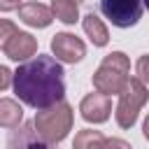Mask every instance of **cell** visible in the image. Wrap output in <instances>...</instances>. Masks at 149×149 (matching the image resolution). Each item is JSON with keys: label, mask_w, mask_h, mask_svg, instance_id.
<instances>
[{"label": "cell", "mask_w": 149, "mask_h": 149, "mask_svg": "<svg viewBox=\"0 0 149 149\" xmlns=\"http://www.w3.org/2000/svg\"><path fill=\"white\" fill-rule=\"evenodd\" d=\"M61 63L49 56H35L21 63L12 77V86L19 100L35 109H49L65 95V77Z\"/></svg>", "instance_id": "6da1fadb"}, {"label": "cell", "mask_w": 149, "mask_h": 149, "mask_svg": "<svg viewBox=\"0 0 149 149\" xmlns=\"http://www.w3.org/2000/svg\"><path fill=\"white\" fill-rule=\"evenodd\" d=\"M100 12L116 28H130L142 16V0H100Z\"/></svg>", "instance_id": "7a4b0ae2"}, {"label": "cell", "mask_w": 149, "mask_h": 149, "mask_svg": "<svg viewBox=\"0 0 149 149\" xmlns=\"http://www.w3.org/2000/svg\"><path fill=\"white\" fill-rule=\"evenodd\" d=\"M54 51L58 54V58L68 61V63H74L84 56V44L79 40H74V35H68V33H61L56 35V40L51 42Z\"/></svg>", "instance_id": "3957f363"}, {"label": "cell", "mask_w": 149, "mask_h": 149, "mask_svg": "<svg viewBox=\"0 0 149 149\" xmlns=\"http://www.w3.org/2000/svg\"><path fill=\"white\" fill-rule=\"evenodd\" d=\"M21 19L30 26H47L51 21V14H49L47 7L37 5V2H30V5L21 7Z\"/></svg>", "instance_id": "277c9868"}, {"label": "cell", "mask_w": 149, "mask_h": 149, "mask_svg": "<svg viewBox=\"0 0 149 149\" xmlns=\"http://www.w3.org/2000/svg\"><path fill=\"white\" fill-rule=\"evenodd\" d=\"M33 49H35V42H33V37L30 35H26V33H14V44L12 47H7V54H9V58H26L28 54H33Z\"/></svg>", "instance_id": "5b68a950"}, {"label": "cell", "mask_w": 149, "mask_h": 149, "mask_svg": "<svg viewBox=\"0 0 149 149\" xmlns=\"http://www.w3.org/2000/svg\"><path fill=\"white\" fill-rule=\"evenodd\" d=\"M84 28H86V33L91 35V40H93L95 44H105V42H107V33H105V28L100 26V21H98V16H95L93 12L86 16Z\"/></svg>", "instance_id": "8992f818"}, {"label": "cell", "mask_w": 149, "mask_h": 149, "mask_svg": "<svg viewBox=\"0 0 149 149\" xmlns=\"http://www.w3.org/2000/svg\"><path fill=\"white\" fill-rule=\"evenodd\" d=\"M54 12H56L58 19L65 21V23H74V21H77V5H74V2L65 5V0H56V2H54Z\"/></svg>", "instance_id": "52a82bcc"}, {"label": "cell", "mask_w": 149, "mask_h": 149, "mask_svg": "<svg viewBox=\"0 0 149 149\" xmlns=\"http://www.w3.org/2000/svg\"><path fill=\"white\" fill-rule=\"evenodd\" d=\"M137 72H140V77H142L144 81H149V56H144V58L137 63Z\"/></svg>", "instance_id": "ba28073f"}, {"label": "cell", "mask_w": 149, "mask_h": 149, "mask_svg": "<svg viewBox=\"0 0 149 149\" xmlns=\"http://www.w3.org/2000/svg\"><path fill=\"white\" fill-rule=\"evenodd\" d=\"M142 5H144V7H147V9H149V0H142Z\"/></svg>", "instance_id": "9c48e42d"}]
</instances>
